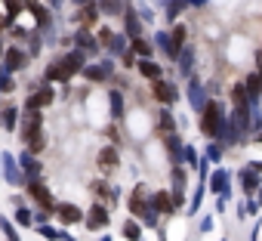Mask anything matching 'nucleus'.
I'll return each mask as SVG.
<instances>
[{
  "label": "nucleus",
  "mask_w": 262,
  "mask_h": 241,
  "mask_svg": "<svg viewBox=\"0 0 262 241\" xmlns=\"http://www.w3.org/2000/svg\"><path fill=\"white\" fill-rule=\"evenodd\" d=\"M99 44H111V31H108V28L99 31Z\"/></svg>",
  "instance_id": "bb28decb"
},
{
  "label": "nucleus",
  "mask_w": 262,
  "mask_h": 241,
  "mask_svg": "<svg viewBox=\"0 0 262 241\" xmlns=\"http://www.w3.org/2000/svg\"><path fill=\"white\" fill-rule=\"evenodd\" d=\"M210 183H213V192H225L228 176H225V173H213V179H210Z\"/></svg>",
  "instance_id": "a211bd4d"
},
{
  "label": "nucleus",
  "mask_w": 262,
  "mask_h": 241,
  "mask_svg": "<svg viewBox=\"0 0 262 241\" xmlns=\"http://www.w3.org/2000/svg\"><path fill=\"white\" fill-rule=\"evenodd\" d=\"M123 235H126L129 241H139V235H142V229H139V226H136L133 219H126V223H123Z\"/></svg>",
  "instance_id": "2eb2a0df"
},
{
  "label": "nucleus",
  "mask_w": 262,
  "mask_h": 241,
  "mask_svg": "<svg viewBox=\"0 0 262 241\" xmlns=\"http://www.w3.org/2000/svg\"><path fill=\"white\" fill-rule=\"evenodd\" d=\"M40 127H43V117L37 111H28L22 120V143H34L40 139Z\"/></svg>",
  "instance_id": "f03ea898"
},
{
  "label": "nucleus",
  "mask_w": 262,
  "mask_h": 241,
  "mask_svg": "<svg viewBox=\"0 0 262 241\" xmlns=\"http://www.w3.org/2000/svg\"><path fill=\"white\" fill-rule=\"evenodd\" d=\"M96 161H99V167H102V170H114L120 158H117V149H111V146H108V149H99V158H96Z\"/></svg>",
  "instance_id": "6e6552de"
},
{
  "label": "nucleus",
  "mask_w": 262,
  "mask_h": 241,
  "mask_svg": "<svg viewBox=\"0 0 262 241\" xmlns=\"http://www.w3.org/2000/svg\"><path fill=\"white\" fill-rule=\"evenodd\" d=\"M99 7H102V10H108V13H117V7H120V4H117V0H99Z\"/></svg>",
  "instance_id": "4be33fe9"
},
{
  "label": "nucleus",
  "mask_w": 262,
  "mask_h": 241,
  "mask_svg": "<svg viewBox=\"0 0 262 241\" xmlns=\"http://www.w3.org/2000/svg\"><path fill=\"white\" fill-rule=\"evenodd\" d=\"M22 167H28V173H37V170H40L37 161H34V158H25V155H22Z\"/></svg>",
  "instance_id": "412c9836"
},
{
  "label": "nucleus",
  "mask_w": 262,
  "mask_h": 241,
  "mask_svg": "<svg viewBox=\"0 0 262 241\" xmlns=\"http://www.w3.org/2000/svg\"><path fill=\"white\" fill-rule=\"evenodd\" d=\"M241 183H244V189H247V192H253V186H256V176L244 170V173H241Z\"/></svg>",
  "instance_id": "aec40b11"
},
{
  "label": "nucleus",
  "mask_w": 262,
  "mask_h": 241,
  "mask_svg": "<svg viewBox=\"0 0 262 241\" xmlns=\"http://www.w3.org/2000/svg\"><path fill=\"white\" fill-rule=\"evenodd\" d=\"M133 53L136 56H151V44H145L142 37H133Z\"/></svg>",
  "instance_id": "dca6fc26"
},
{
  "label": "nucleus",
  "mask_w": 262,
  "mask_h": 241,
  "mask_svg": "<svg viewBox=\"0 0 262 241\" xmlns=\"http://www.w3.org/2000/svg\"><path fill=\"white\" fill-rule=\"evenodd\" d=\"M105 223H108V210H105V207H102V204L96 201V204L90 207V216H86V226H90V229H99V226H105Z\"/></svg>",
  "instance_id": "0eeeda50"
},
{
  "label": "nucleus",
  "mask_w": 262,
  "mask_h": 241,
  "mask_svg": "<svg viewBox=\"0 0 262 241\" xmlns=\"http://www.w3.org/2000/svg\"><path fill=\"white\" fill-rule=\"evenodd\" d=\"M28 195H31V198H37V201L43 204V210H50V213H53V207H56V204H53V195H50V189H47V186L31 183V186H28Z\"/></svg>",
  "instance_id": "39448f33"
},
{
  "label": "nucleus",
  "mask_w": 262,
  "mask_h": 241,
  "mask_svg": "<svg viewBox=\"0 0 262 241\" xmlns=\"http://www.w3.org/2000/svg\"><path fill=\"white\" fill-rule=\"evenodd\" d=\"M219 120H222L219 102H207L204 117H201V133H204V136H216V133H219Z\"/></svg>",
  "instance_id": "f257e3e1"
},
{
  "label": "nucleus",
  "mask_w": 262,
  "mask_h": 241,
  "mask_svg": "<svg viewBox=\"0 0 262 241\" xmlns=\"http://www.w3.org/2000/svg\"><path fill=\"white\" fill-rule=\"evenodd\" d=\"M16 114H19L16 108H4V111H0V124H4L7 130H13L16 127Z\"/></svg>",
  "instance_id": "4468645a"
},
{
  "label": "nucleus",
  "mask_w": 262,
  "mask_h": 241,
  "mask_svg": "<svg viewBox=\"0 0 262 241\" xmlns=\"http://www.w3.org/2000/svg\"><path fill=\"white\" fill-rule=\"evenodd\" d=\"M53 213H56V219H59L62 226H71V223H80V219H83V210H80L77 204H71V201L56 204V207H53Z\"/></svg>",
  "instance_id": "7ed1b4c3"
},
{
  "label": "nucleus",
  "mask_w": 262,
  "mask_h": 241,
  "mask_svg": "<svg viewBox=\"0 0 262 241\" xmlns=\"http://www.w3.org/2000/svg\"><path fill=\"white\" fill-rule=\"evenodd\" d=\"M259 59H262V56H259Z\"/></svg>",
  "instance_id": "c85d7f7f"
},
{
  "label": "nucleus",
  "mask_w": 262,
  "mask_h": 241,
  "mask_svg": "<svg viewBox=\"0 0 262 241\" xmlns=\"http://www.w3.org/2000/svg\"><path fill=\"white\" fill-rule=\"evenodd\" d=\"M182 44H185V25H176V28H173V41L167 44V50H170V56H176Z\"/></svg>",
  "instance_id": "9b49d317"
},
{
  "label": "nucleus",
  "mask_w": 262,
  "mask_h": 241,
  "mask_svg": "<svg viewBox=\"0 0 262 241\" xmlns=\"http://www.w3.org/2000/svg\"><path fill=\"white\" fill-rule=\"evenodd\" d=\"M22 65H25V53H22V50H16V47H13V50H7V68H10V71H19Z\"/></svg>",
  "instance_id": "f8f14e48"
},
{
  "label": "nucleus",
  "mask_w": 262,
  "mask_h": 241,
  "mask_svg": "<svg viewBox=\"0 0 262 241\" xmlns=\"http://www.w3.org/2000/svg\"><path fill=\"white\" fill-rule=\"evenodd\" d=\"M93 192H96V198H102V195L108 192V186H105V183H93Z\"/></svg>",
  "instance_id": "a878e982"
},
{
  "label": "nucleus",
  "mask_w": 262,
  "mask_h": 241,
  "mask_svg": "<svg viewBox=\"0 0 262 241\" xmlns=\"http://www.w3.org/2000/svg\"><path fill=\"white\" fill-rule=\"evenodd\" d=\"M247 90L250 93H262V74H250L247 77Z\"/></svg>",
  "instance_id": "f3484780"
},
{
  "label": "nucleus",
  "mask_w": 262,
  "mask_h": 241,
  "mask_svg": "<svg viewBox=\"0 0 262 241\" xmlns=\"http://www.w3.org/2000/svg\"><path fill=\"white\" fill-rule=\"evenodd\" d=\"M74 74V68L68 65V59L65 62H56L53 68H47V81H68Z\"/></svg>",
  "instance_id": "423d86ee"
},
{
  "label": "nucleus",
  "mask_w": 262,
  "mask_h": 241,
  "mask_svg": "<svg viewBox=\"0 0 262 241\" xmlns=\"http://www.w3.org/2000/svg\"><path fill=\"white\" fill-rule=\"evenodd\" d=\"M126 28H129V34H133V37H139V22H136L133 16H129V19H126Z\"/></svg>",
  "instance_id": "5701e85b"
},
{
  "label": "nucleus",
  "mask_w": 262,
  "mask_h": 241,
  "mask_svg": "<svg viewBox=\"0 0 262 241\" xmlns=\"http://www.w3.org/2000/svg\"><path fill=\"white\" fill-rule=\"evenodd\" d=\"M16 223H19V226H28V223H31V210L19 207V210H16Z\"/></svg>",
  "instance_id": "6ab92c4d"
},
{
  "label": "nucleus",
  "mask_w": 262,
  "mask_h": 241,
  "mask_svg": "<svg viewBox=\"0 0 262 241\" xmlns=\"http://www.w3.org/2000/svg\"><path fill=\"white\" fill-rule=\"evenodd\" d=\"M0 226H4V229H7V241H19V238H16V232H13V226H10L7 219H0Z\"/></svg>",
  "instance_id": "b1692460"
},
{
  "label": "nucleus",
  "mask_w": 262,
  "mask_h": 241,
  "mask_svg": "<svg viewBox=\"0 0 262 241\" xmlns=\"http://www.w3.org/2000/svg\"><path fill=\"white\" fill-rule=\"evenodd\" d=\"M139 71H142V77H148V81H158V77H161V65H155L151 59H142V62H139Z\"/></svg>",
  "instance_id": "ddd939ff"
},
{
  "label": "nucleus",
  "mask_w": 262,
  "mask_h": 241,
  "mask_svg": "<svg viewBox=\"0 0 262 241\" xmlns=\"http://www.w3.org/2000/svg\"><path fill=\"white\" fill-rule=\"evenodd\" d=\"M31 10H34V16H37V22L43 25V22H47V10H43V7H37V4H34Z\"/></svg>",
  "instance_id": "393cba45"
},
{
  "label": "nucleus",
  "mask_w": 262,
  "mask_h": 241,
  "mask_svg": "<svg viewBox=\"0 0 262 241\" xmlns=\"http://www.w3.org/2000/svg\"><path fill=\"white\" fill-rule=\"evenodd\" d=\"M40 235H43V238H59V235H56V232H53L50 226H43V229H40Z\"/></svg>",
  "instance_id": "cd10ccee"
},
{
  "label": "nucleus",
  "mask_w": 262,
  "mask_h": 241,
  "mask_svg": "<svg viewBox=\"0 0 262 241\" xmlns=\"http://www.w3.org/2000/svg\"><path fill=\"white\" fill-rule=\"evenodd\" d=\"M151 207H155L158 213H173V198H170L167 192H158V195L151 198Z\"/></svg>",
  "instance_id": "9d476101"
},
{
  "label": "nucleus",
  "mask_w": 262,
  "mask_h": 241,
  "mask_svg": "<svg viewBox=\"0 0 262 241\" xmlns=\"http://www.w3.org/2000/svg\"><path fill=\"white\" fill-rule=\"evenodd\" d=\"M155 99H161V102H176L179 99V90L173 87V84H167V81H155Z\"/></svg>",
  "instance_id": "20e7f679"
},
{
  "label": "nucleus",
  "mask_w": 262,
  "mask_h": 241,
  "mask_svg": "<svg viewBox=\"0 0 262 241\" xmlns=\"http://www.w3.org/2000/svg\"><path fill=\"white\" fill-rule=\"evenodd\" d=\"M53 102V90H40V93H34L31 99H28V111H37V108H43V105H50Z\"/></svg>",
  "instance_id": "1a4fd4ad"
}]
</instances>
